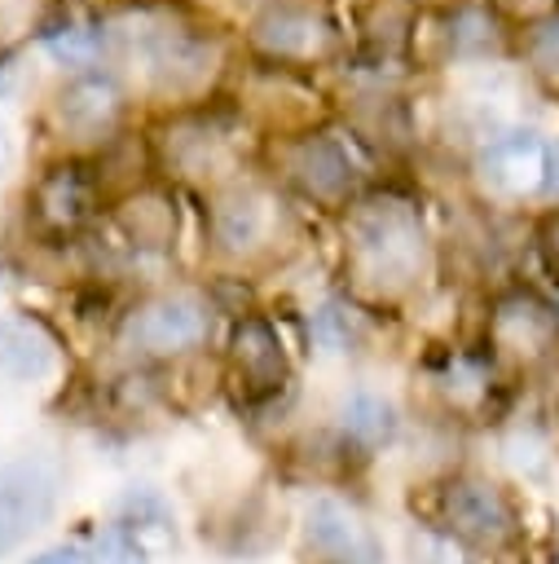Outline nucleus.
I'll use <instances>...</instances> for the list:
<instances>
[{
    "label": "nucleus",
    "instance_id": "12",
    "mask_svg": "<svg viewBox=\"0 0 559 564\" xmlns=\"http://www.w3.org/2000/svg\"><path fill=\"white\" fill-rule=\"evenodd\" d=\"M119 84L110 75H79L57 97V123L75 137H101L119 119Z\"/></svg>",
    "mask_w": 559,
    "mask_h": 564
},
{
    "label": "nucleus",
    "instance_id": "11",
    "mask_svg": "<svg viewBox=\"0 0 559 564\" xmlns=\"http://www.w3.org/2000/svg\"><path fill=\"white\" fill-rule=\"evenodd\" d=\"M229 370H233V383L242 388V397H268L282 375H286V352H282V339L277 330L264 322V317H246L238 322L233 330V344H229Z\"/></svg>",
    "mask_w": 559,
    "mask_h": 564
},
{
    "label": "nucleus",
    "instance_id": "19",
    "mask_svg": "<svg viewBox=\"0 0 559 564\" xmlns=\"http://www.w3.org/2000/svg\"><path fill=\"white\" fill-rule=\"evenodd\" d=\"M528 62L546 84H559V13L533 26L528 35Z\"/></svg>",
    "mask_w": 559,
    "mask_h": 564
},
{
    "label": "nucleus",
    "instance_id": "5",
    "mask_svg": "<svg viewBox=\"0 0 559 564\" xmlns=\"http://www.w3.org/2000/svg\"><path fill=\"white\" fill-rule=\"evenodd\" d=\"M57 498V471L44 458H13L0 467V551L40 529Z\"/></svg>",
    "mask_w": 559,
    "mask_h": 564
},
{
    "label": "nucleus",
    "instance_id": "6",
    "mask_svg": "<svg viewBox=\"0 0 559 564\" xmlns=\"http://www.w3.org/2000/svg\"><path fill=\"white\" fill-rule=\"evenodd\" d=\"M304 533H308L313 551L326 555L330 564H379V560H383L374 529H370L352 507H343V502H335V498H317V502L308 507Z\"/></svg>",
    "mask_w": 559,
    "mask_h": 564
},
{
    "label": "nucleus",
    "instance_id": "10",
    "mask_svg": "<svg viewBox=\"0 0 559 564\" xmlns=\"http://www.w3.org/2000/svg\"><path fill=\"white\" fill-rule=\"evenodd\" d=\"M480 172L493 189L502 194H533L546 189V172H550V150L533 137V132H502L484 145L480 154Z\"/></svg>",
    "mask_w": 559,
    "mask_h": 564
},
{
    "label": "nucleus",
    "instance_id": "24",
    "mask_svg": "<svg viewBox=\"0 0 559 564\" xmlns=\"http://www.w3.org/2000/svg\"><path fill=\"white\" fill-rule=\"evenodd\" d=\"M537 242H541V256H546L550 273L559 278V212L541 220V234H537Z\"/></svg>",
    "mask_w": 559,
    "mask_h": 564
},
{
    "label": "nucleus",
    "instance_id": "20",
    "mask_svg": "<svg viewBox=\"0 0 559 564\" xmlns=\"http://www.w3.org/2000/svg\"><path fill=\"white\" fill-rule=\"evenodd\" d=\"M88 564H145V551H141V542H136L132 529L110 524V529L92 542V560H88Z\"/></svg>",
    "mask_w": 559,
    "mask_h": 564
},
{
    "label": "nucleus",
    "instance_id": "17",
    "mask_svg": "<svg viewBox=\"0 0 559 564\" xmlns=\"http://www.w3.org/2000/svg\"><path fill=\"white\" fill-rule=\"evenodd\" d=\"M449 48L453 53H489L497 48V26L484 9H462L449 22Z\"/></svg>",
    "mask_w": 559,
    "mask_h": 564
},
{
    "label": "nucleus",
    "instance_id": "8",
    "mask_svg": "<svg viewBox=\"0 0 559 564\" xmlns=\"http://www.w3.org/2000/svg\"><path fill=\"white\" fill-rule=\"evenodd\" d=\"M489 335L493 344L515 357V361H541L555 344H559V322L555 313L537 300V295H506L497 300L493 317H489Z\"/></svg>",
    "mask_w": 559,
    "mask_h": 564
},
{
    "label": "nucleus",
    "instance_id": "4",
    "mask_svg": "<svg viewBox=\"0 0 559 564\" xmlns=\"http://www.w3.org/2000/svg\"><path fill=\"white\" fill-rule=\"evenodd\" d=\"M211 330V317H207V304L194 300V295H158V300H145L128 326H123V339L128 348L145 352V357H167V352H185L194 344H202Z\"/></svg>",
    "mask_w": 559,
    "mask_h": 564
},
{
    "label": "nucleus",
    "instance_id": "16",
    "mask_svg": "<svg viewBox=\"0 0 559 564\" xmlns=\"http://www.w3.org/2000/svg\"><path fill=\"white\" fill-rule=\"evenodd\" d=\"M392 427H396V419H392V405H387L383 397H374V392L348 397V405H343V432H348L352 441L379 445V441L392 436Z\"/></svg>",
    "mask_w": 559,
    "mask_h": 564
},
{
    "label": "nucleus",
    "instance_id": "23",
    "mask_svg": "<svg viewBox=\"0 0 559 564\" xmlns=\"http://www.w3.org/2000/svg\"><path fill=\"white\" fill-rule=\"evenodd\" d=\"M493 4L511 18H524V22H546L555 13V0H493Z\"/></svg>",
    "mask_w": 559,
    "mask_h": 564
},
{
    "label": "nucleus",
    "instance_id": "15",
    "mask_svg": "<svg viewBox=\"0 0 559 564\" xmlns=\"http://www.w3.org/2000/svg\"><path fill=\"white\" fill-rule=\"evenodd\" d=\"M0 370L13 375V379H35L48 370V344L40 330L22 326V322H9L0 326Z\"/></svg>",
    "mask_w": 559,
    "mask_h": 564
},
{
    "label": "nucleus",
    "instance_id": "3",
    "mask_svg": "<svg viewBox=\"0 0 559 564\" xmlns=\"http://www.w3.org/2000/svg\"><path fill=\"white\" fill-rule=\"evenodd\" d=\"M440 511H445L449 533L462 538V542H471V546L497 551V546H506L515 538V507H511L506 489L493 485V480H480V476L453 480L445 489Z\"/></svg>",
    "mask_w": 559,
    "mask_h": 564
},
{
    "label": "nucleus",
    "instance_id": "13",
    "mask_svg": "<svg viewBox=\"0 0 559 564\" xmlns=\"http://www.w3.org/2000/svg\"><path fill=\"white\" fill-rule=\"evenodd\" d=\"M268 234V203L251 189H233L216 203V242L224 251H251Z\"/></svg>",
    "mask_w": 559,
    "mask_h": 564
},
{
    "label": "nucleus",
    "instance_id": "9",
    "mask_svg": "<svg viewBox=\"0 0 559 564\" xmlns=\"http://www.w3.org/2000/svg\"><path fill=\"white\" fill-rule=\"evenodd\" d=\"M282 167H286V176L304 194H313L321 203H339L352 189V159L330 137H299V141H291L282 150Z\"/></svg>",
    "mask_w": 559,
    "mask_h": 564
},
{
    "label": "nucleus",
    "instance_id": "18",
    "mask_svg": "<svg viewBox=\"0 0 559 564\" xmlns=\"http://www.w3.org/2000/svg\"><path fill=\"white\" fill-rule=\"evenodd\" d=\"M440 388H445V397L453 405H480L489 397V370L480 361H471V357H453L445 379H440Z\"/></svg>",
    "mask_w": 559,
    "mask_h": 564
},
{
    "label": "nucleus",
    "instance_id": "22",
    "mask_svg": "<svg viewBox=\"0 0 559 564\" xmlns=\"http://www.w3.org/2000/svg\"><path fill=\"white\" fill-rule=\"evenodd\" d=\"M40 0H0V48H9L13 40H22L35 22Z\"/></svg>",
    "mask_w": 559,
    "mask_h": 564
},
{
    "label": "nucleus",
    "instance_id": "7",
    "mask_svg": "<svg viewBox=\"0 0 559 564\" xmlns=\"http://www.w3.org/2000/svg\"><path fill=\"white\" fill-rule=\"evenodd\" d=\"M97 198V181L84 163H57L48 167L31 189V216L44 234H70L88 220Z\"/></svg>",
    "mask_w": 559,
    "mask_h": 564
},
{
    "label": "nucleus",
    "instance_id": "27",
    "mask_svg": "<svg viewBox=\"0 0 559 564\" xmlns=\"http://www.w3.org/2000/svg\"><path fill=\"white\" fill-rule=\"evenodd\" d=\"M4 163H9V137H4V128H0V172H4Z\"/></svg>",
    "mask_w": 559,
    "mask_h": 564
},
{
    "label": "nucleus",
    "instance_id": "2",
    "mask_svg": "<svg viewBox=\"0 0 559 564\" xmlns=\"http://www.w3.org/2000/svg\"><path fill=\"white\" fill-rule=\"evenodd\" d=\"M335 22L321 4L277 0L251 22V44L273 62H321L335 53Z\"/></svg>",
    "mask_w": 559,
    "mask_h": 564
},
{
    "label": "nucleus",
    "instance_id": "14",
    "mask_svg": "<svg viewBox=\"0 0 559 564\" xmlns=\"http://www.w3.org/2000/svg\"><path fill=\"white\" fill-rule=\"evenodd\" d=\"M119 225L136 247H167L176 234V212L163 194H136L123 203Z\"/></svg>",
    "mask_w": 559,
    "mask_h": 564
},
{
    "label": "nucleus",
    "instance_id": "1",
    "mask_svg": "<svg viewBox=\"0 0 559 564\" xmlns=\"http://www.w3.org/2000/svg\"><path fill=\"white\" fill-rule=\"evenodd\" d=\"M427 260L423 220L401 198H374L352 216V273L374 295L405 291Z\"/></svg>",
    "mask_w": 559,
    "mask_h": 564
},
{
    "label": "nucleus",
    "instance_id": "25",
    "mask_svg": "<svg viewBox=\"0 0 559 564\" xmlns=\"http://www.w3.org/2000/svg\"><path fill=\"white\" fill-rule=\"evenodd\" d=\"M31 564H88L75 546H53V551H44V555H35Z\"/></svg>",
    "mask_w": 559,
    "mask_h": 564
},
{
    "label": "nucleus",
    "instance_id": "21",
    "mask_svg": "<svg viewBox=\"0 0 559 564\" xmlns=\"http://www.w3.org/2000/svg\"><path fill=\"white\" fill-rule=\"evenodd\" d=\"M97 44H101V40H97L92 26H62V31L48 35V48H53L62 62H92Z\"/></svg>",
    "mask_w": 559,
    "mask_h": 564
},
{
    "label": "nucleus",
    "instance_id": "26",
    "mask_svg": "<svg viewBox=\"0 0 559 564\" xmlns=\"http://www.w3.org/2000/svg\"><path fill=\"white\" fill-rule=\"evenodd\" d=\"M546 189H559V145L550 150V172H546Z\"/></svg>",
    "mask_w": 559,
    "mask_h": 564
}]
</instances>
